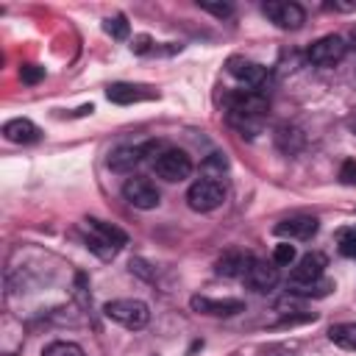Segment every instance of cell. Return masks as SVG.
<instances>
[{
    "label": "cell",
    "mask_w": 356,
    "mask_h": 356,
    "mask_svg": "<svg viewBox=\"0 0 356 356\" xmlns=\"http://www.w3.org/2000/svg\"><path fill=\"white\" fill-rule=\"evenodd\" d=\"M261 11H264V17H267L270 22H275V25L284 28V31H298V28L306 22L303 6L289 3V0H270V3L261 6Z\"/></svg>",
    "instance_id": "6"
},
{
    "label": "cell",
    "mask_w": 356,
    "mask_h": 356,
    "mask_svg": "<svg viewBox=\"0 0 356 356\" xmlns=\"http://www.w3.org/2000/svg\"><path fill=\"white\" fill-rule=\"evenodd\" d=\"M339 181L348 184V186H356V161H353V159L342 161V167H339Z\"/></svg>",
    "instance_id": "28"
},
{
    "label": "cell",
    "mask_w": 356,
    "mask_h": 356,
    "mask_svg": "<svg viewBox=\"0 0 356 356\" xmlns=\"http://www.w3.org/2000/svg\"><path fill=\"white\" fill-rule=\"evenodd\" d=\"M197 6H200L203 11H209V14L220 17V19H222V17H231V14H234V6H231V3H206V0L200 3V0H197Z\"/></svg>",
    "instance_id": "26"
},
{
    "label": "cell",
    "mask_w": 356,
    "mask_h": 356,
    "mask_svg": "<svg viewBox=\"0 0 356 356\" xmlns=\"http://www.w3.org/2000/svg\"><path fill=\"white\" fill-rule=\"evenodd\" d=\"M325 270V256L323 253H306L298 259V264L289 273V286H303V284H317Z\"/></svg>",
    "instance_id": "11"
},
{
    "label": "cell",
    "mask_w": 356,
    "mask_h": 356,
    "mask_svg": "<svg viewBox=\"0 0 356 356\" xmlns=\"http://www.w3.org/2000/svg\"><path fill=\"white\" fill-rule=\"evenodd\" d=\"M225 103H228V120H231V125H236L248 136H253L261 128V122H264V117L270 111L267 95L264 92H256V89H239V92L228 95Z\"/></svg>",
    "instance_id": "1"
},
{
    "label": "cell",
    "mask_w": 356,
    "mask_h": 356,
    "mask_svg": "<svg viewBox=\"0 0 356 356\" xmlns=\"http://www.w3.org/2000/svg\"><path fill=\"white\" fill-rule=\"evenodd\" d=\"M83 228H86L89 234H95L97 239L114 245L117 250L128 242V234H125V231H120L117 225H111V222H106V220H97V217H86V220H83Z\"/></svg>",
    "instance_id": "17"
},
{
    "label": "cell",
    "mask_w": 356,
    "mask_h": 356,
    "mask_svg": "<svg viewBox=\"0 0 356 356\" xmlns=\"http://www.w3.org/2000/svg\"><path fill=\"white\" fill-rule=\"evenodd\" d=\"M3 136H6L8 142H14V145H31V142H39L42 131H39V125H33L31 120L17 117V120H8V122L3 125Z\"/></svg>",
    "instance_id": "15"
},
{
    "label": "cell",
    "mask_w": 356,
    "mask_h": 356,
    "mask_svg": "<svg viewBox=\"0 0 356 356\" xmlns=\"http://www.w3.org/2000/svg\"><path fill=\"white\" fill-rule=\"evenodd\" d=\"M122 197L134 206V209H142V211H147V209H156L159 206V189L147 181V178H142V175H131V178H125V184H122Z\"/></svg>",
    "instance_id": "7"
},
{
    "label": "cell",
    "mask_w": 356,
    "mask_h": 356,
    "mask_svg": "<svg viewBox=\"0 0 356 356\" xmlns=\"http://www.w3.org/2000/svg\"><path fill=\"white\" fill-rule=\"evenodd\" d=\"M222 200H225V186L220 181H211V178L195 181L186 192V203L192 211H214L222 206Z\"/></svg>",
    "instance_id": "3"
},
{
    "label": "cell",
    "mask_w": 356,
    "mask_h": 356,
    "mask_svg": "<svg viewBox=\"0 0 356 356\" xmlns=\"http://www.w3.org/2000/svg\"><path fill=\"white\" fill-rule=\"evenodd\" d=\"M350 125H353V131H356V114H353V117H350Z\"/></svg>",
    "instance_id": "31"
},
{
    "label": "cell",
    "mask_w": 356,
    "mask_h": 356,
    "mask_svg": "<svg viewBox=\"0 0 356 356\" xmlns=\"http://www.w3.org/2000/svg\"><path fill=\"white\" fill-rule=\"evenodd\" d=\"M228 72H231L239 83H245V86H250V89H256V92H264V83L270 81L267 67H261V64H256V61H248V58H242V56H231V58H228Z\"/></svg>",
    "instance_id": "8"
},
{
    "label": "cell",
    "mask_w": 356,
    "mask_h": 356,
    "mask_svg": "<svg viewBox=\"0 0 356 356\" xmlns=\"http://www.w3.org/2000/svg\"><path fill=\"white\" fill-rule=\"evenodd\" d=\"M83 245H86L97 259H103V261H108V259H114V256H117V248H114V245H108V242L97 239V236H95V234H89V231H86V236H83Z\"/></svg>",
    "instance_id": "20"
},
{
    "label": "cell",
    "mask_w": 356,
    "mask_h": 356,
    "mask_svg": "<svg viewBox=\"0 0 356 356\" xmlns=\"http://www.w3.org/2000/svg\"><path fill=\"white\" fill-rule=\"evenodd\" d=\"M328 339L342 350H356V323H337L328 328Z\"/></svg>",
    "instance_id": "19"
},
{
    "label": "cell",
    "mask_w": 356,
    "mask_h": 356,
    "mask_svg": "<svg viewBox=\"0 0 356 356\" xmlns=\"http://www.w3.org/2000/svg\"><path fill=\"white\" fill-rule=\"evenodd\" d=\"M317 228H320L317 217H312V214H295V217L281 220L275 225V234L284 236V239H312L317 234Z\"/></svg>",
    "instance_id": "12"
},
{
    "label": "cell",
    "mask_w": 356,
    "mask_h": 356,
    "mask_svg": "<svg viewBox=\"0 0 356 356\" xmlns=\"http://www.w3.org/2000/svg\"><path fill=\"white\" fill-rule=\"evenodd\" d=\"M345 53H348V39H342L337 33H328V36H320L317 42L309 44L306 58L314 67H334L345 58Z\"/></svg>",
    "instance_id": "4"
},
{
    "label": "cell",
    "mask_w": 356,
    "mask_h": 356,
    "mask_svg": "<svg viewBox=\"0 0 356 356\" xmlns=\"http://www.w3.org/2000/svg\"><path fill=\"white\" fill-rule=\"evenodd\" d=\"M103 314H106L108 320L125 325V328H134V331L145 328L147 320H150L147 303H145V300H136V298H117V300H108V303L103 306Z\"/></svg>",
    "instance_id": "2"
},
{
    "label": "cell",
    "mask_w": 356,
    "mask_h": 356,
    "mask_svg": "<svg viewBox=\"0 0 356 356\" xmlns=\"http://www.w3.org/2000/svg\"><path fill=\"white\" fill-rule=\"evenodd\" d=\"M200 170H203V172H206L211 181H217L214 175H222V172L228 170V161H225V156H222V153H211V156H209V159L200 164Z\"/></svg>",
    "instance_id": "23"
},
{
    "label": "cell",
    "mask_w": 356,
    "mask_h": 356,
    "mask_svg": "<svg viewBox=\"0 0 356 356\" xmlns=\"http://www.w3.org/2000/svg\"><path fill=\"white\" fill-rule=\"evenodd\" d=\"M337 245H339V253H342V256L356 259V225L342 228V231L337 234Z\"/></svg>",
    "instance_id": "22"
},
{
    "label": "cell",
    "mask_w": 356,
    "mask_h": 356,
    "mask_svg": "<svg viewBox=\"0 0 356 356\" xmlns=\"http://www.w3.org/2000/svg\"><path fill=\"white\" fill-rule=\"evenodd\" d=\"M150 44H153V42H150V36H136V39L131 42V50L142 56V53H150Z\"/></svg>",
    "instance_id": "29"
},
{
    "label": "cell",
    "mask_w": 356,
    "mask_h": 356,
    "mask_svg": "<svg viewBox=\"0 0 356 356\" xmlns=\"http://www.w3.org/2000/svg\"><path fill=\"white\" fill-rule=\"evenodd\" d=\"M348 50H356V28H353L350 36H348Z\"/></svg>",
    "instance_id": "30"
},
{
    "label": "cell",
    "mask_w": 356,
    "mask_h": 356,
    "mask_svg": "<svg viewBox=\"0 0 356 356\" xmlns=\"http://www.w3.org/2000/svg\"><path fill=\"white\" fill-rule=\"evenodd\" d=\"M250 261H253V259H250L248 253H242V250H228V253H222V256L217 259L214 273L222 275V278H239V275L245 278Z\"/></svg>",
    "instance_id": "16"
},
{
    "label": "cell",
    "mask_w": 356,
    "mask_h": 356,
    "mask_svg": "<svg viewBox=\"0 0 356 356\" xmlns=\"http://www.w3.org/2000/svg\"><path fill=\"white\" fill-rule=\"evenodd\" d=\"M295 259H298L295 245H289V242H278V245H275V250H273V261H275L278 267H286V264H292Z\"/></svg>",
    "instance_id": "24"
},
{
    "label": "cell",
    "mask_w": 356,
    "mask_h": 356,
    "mask_svg": "<svg viewBox=\"0 0 356 356\" xmlns=\"http://www.w3.org/2000/svg\"><path fill=\"white\" fill-rule=\"evenodd\" d=\"M275 145L286 153V156H295L300 147H303V134L295 128V125H281L275 131Z\"/></svg>",
    "instance_id": "18"
},
{
    "label": "cell",
    "mask_w": 356,
    "mask_h": 356,
    "mask_svg": "<svg viewBox=\"0 0 356 356\" xmlns=\"http://www.w3.org/2000/svg\"><path fill=\"white\" fill-rule=\"evenodd\" d=\"M192 312L197 314H209V317H234L239 312H245V300L239 298H206V295H195L189 300Z\"/></svg>",
    "instance_id": "9"
},
{
    "label": "cell",
    "mask_w": 356,
    "mask_h": 356,
    "mask_svg": "<svg viewBox=\"0 0 356 356\" xmlns=\"http://www.w3.org/2000/svg\"><path fill=\"white\" fill-rule=\"evenodd\" d=\"M150 147H153V142H150V145H142V147H136V145H122V147H117V150L108 153V167H111L114 172H131V170L142 161V156H145Z\"/></svg>",
    "instance_id": "13"
},
{
    "label": "cell",
    "mask_w": 356,
    "mask_h": 356,
    "mask_svg": "<svg viewBox=\"0 0 356 356\" xmlns=\"http://www.w3.org/2000/svg\"><path fill=\"white\" fill-rule=\"evenodd\" d=\"M106 97L117 106H128V103H136V100H150V97H156V92L147 89V86H139V83H122L120 81V83H111L106 89Z\"/></svg>",
    "instance_id": "14"
},
{
    "label": "cell",
    "mask_w": 356,
    "mask_h": 356,
    "mask_svg": "<svg viewBox=\"0 0 356 356\" xmlns=\"http://www.w3.org/2000/svg\"><path fill=\"white\" fill-rule=\"evenodd\" d=\"M19 78L25 83H39L44 78V67H36V64H22L19 67Z\"/></svg>",
    "instance_id": "27"
},
{
    "label": "cell",
    "mask_w": 356,
    "mask_h": 356,
    "mask_svg": "<svg viewBox=\"0 0 356 356\" xmlns=\"http://www.w3.org/2000/svg\"><path fill=\"white\" fill-rule=\"evenodd\" d=\"M103 28H106V33H111L114 39H125V36H128V22H125V17H122V14L108 17V19L103 22Z\"/></svg>",
    "instance_id": "25"
},
{
    "label": "cell",
    "mask_w": 356,
    "mask_h": 356,
    "mask_svg": "<svg viewBox=\"0 0 356 356\" xmlns=\"http://www.w3.org/2000/svg\"><path fill=\"white\" fill-rule=\"evenodd\" d=\"M153 170H156L159 178L175 184V181H184V178L192 175V159L184 150H178V147H167V150H161L156 156Z\"/></svg>",
    "instance_id": "5"
},
{
    "label": "cell",
    "mask_w": 356,
    "mask_h": 356,
    "mask_svg": "<svg viewBox=\"0 0 356 356\" xmlns=\"http://www.w3.org/2000/svg\"><path fill=\"white\" fill-rule=\"evenodd\" d=\"M278 264L275 261H264V259H253L250 261V267H248V273H245V284L253 289V292H270V289H275V284H278Z\"/></svg>",
    "instance_id": "10"
},
{
    "label": "cell",
    "mask_w": 356,
    "mask_h": 356,
    "mask_svg": "<svg viewBox=\"0 0 356 356\" xmlns=\"http://www.w3.org/2000/svg\"><path fill=\"white\" fill-rule=\"evenodd\" d=\"M42 356H83V348L75 345V342H67V339H58V342H50Z\"/></svg>",
    "instance_id": "21"
}]
</instances>
